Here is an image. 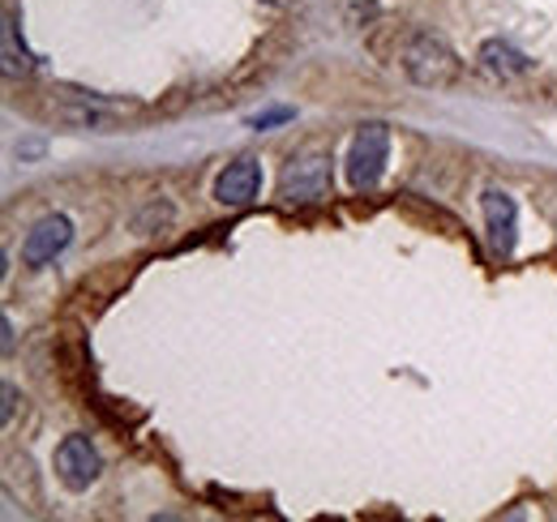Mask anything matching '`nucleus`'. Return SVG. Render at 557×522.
Segmentation results:
<instances>
[{"mask_svg":"<svg viewBox=\"0 0 557 522\" xmlns=\"http://www.w3.org/2000/svg\"><path fill=\"white\" fill-rule=\"evenodd\" d=\"M13 407H17V390H13V386H4V424L13 420Z\"/></svg>","mask_w":557,"mask_h":522,"instance_id":"11","label":"nucleus"},{"mask_svg":"<svg viewBox=\"0 0 557 522\" xmlns=\"http://www.w3.org/2000/svg\"><path fill=\"white\" fill-rule=\"evenodd\" d=\"M99 471H103V462H99V450L90 446V437L73 433L57 446V475H61L65 488H73V493L90 488L99 480Z\"/></svg>","mask_w":557,"mask_h":522,"instance_id":"4","label":"nucleus"},{"mask_svg":"<svg viewBox=\"0 0 557 522\" xmlns=\"http://www.w3.org/2000/svg\"><path fill=\"white\" fill-rule=\"evenodd\" d=\"M278 197H283L287 206H313V201L331 197V159H326V154L292 159V163L283 167Z\"/></svg>","mask_w":557,"mask_h":522,"instance_id":"3","label":"nucleus"},{"mask_svg":"<svg viewBox=\"0 0 557 522\" xmlns=\"http://www.w3.org/2000/svg\"><path fill=\"white\" fill-rule=\"evenodd\" d=\"M348 4H351V9H356L351 17H356L360 26H364V17H373V13H377V4H373V0H348Z\"/></svg>","mask_w":557,"mask_h":522,"instance_id":"10","label":"nucleus"},{"mask_svg":"<svg viewBox=\"0 0 557 522\" xmlns=\"http://www.w3.org/2000/svg\"><path fill=\"white\" fill-rule=\"evenodd\" d=\"M485 227H488V249L497 258H510L515 253V236H519V206H515V197L502 194V189H488Z\"/></svg>","mask_w":557,"mask_h":522,"instance_id":"6","label":"nucleus"},{"mask_svg":"<svg viewBox=\"0 0 557 522\" xmlns=\"http://www.w3.org/2000/svg\"><path fill=\"white\" fill-rule=\"evenodd\" d=\"M267 4H292V0H267Z\"/></svg>","mask_w":557,"mask_h":522,"instance_id":"12","label":"nucleus"},{"mask_svg":"<svg viewBox=\"0 0 557 522\" xmlns=\"http://www.w3.org/2000/svg\"><path fill=\"white\" fill-rule=\"evenodd\" d=\"M262 189V167H258V159H236V163H227L223 172H219V181H214V197L223 201V206H249L253 197Z\"/></svg>","mask_w":557,"mask_h":522,"instance_id":"7","label":"nucleus"},{"mask_svg":"<svg viewBox=\"0 0 557 522\" xmlns=\"http://www.w3.org/2000/svg\"><path fill=\"white\" fill-rule=\"evenodd\" d=\"M70 240H73V223L65 214L39 219V223L26 232V240H22V265H48L57 253L70 249Z\"/></svg>","mask_w":557,"mask_h":522,"instance_id":"5","label":"nucleus"},{"mask_svg":"<svg viewBox=\"0 0 557 522\" xmlns=\"http://www.w3.org/2000/svg\"><path fill=\"white\" fill-rule=\"evenodd\" d=\"M481 69L497 82H515V77H528L532 73V61L510 44V39H488L481 48Z\"/></svg>","mask_w":557,"mask_h":522,"instance_id":"8","label":"nucleus"},{"mask_svg":"<svg viewBox=\"0 0 557 522\" xmlns=\"http://www.w3.org/2000/svg\"><path fill=\"white\" fill-rule=\"evenodd\" d=\"M283 121H292V108H271V112H258L253 121H249V129H271V125H283Z\"/></svg>","mask_w":557,"mask_h":522,"instance_id":"9","label":"nucleus"},{"mask_svg":"<svg viewBox=\"0 0 557 522\" xmlns=\"http://www.w3.org/2000/svg\"><path fill=\"white\" fill-rule=\"evenodd\" d=\"M386 159H391V129L386 125H360L356 137H351L348 150V181L356 194H369L382 172H386Z\"/></svg>","mask_w":557,"mask_h":522,"instance_id":"2","label":"nucleus"},{"mask_svg":"<svg viewBox=\"0 0 557 522\" xmlns=\"http://www.w3.org/2000/svg\"><path fill=\"white\" fill-rule=\"evenodd\" d=\"M404 73L424 86V90H446V86H455L459 82V57L437 39V35H429V30H412L408 35V44H404Z\"/></svg>","mask_w":557,"mask_h":522,"instance_id":"1","label":"nucleus"}]
</instances>
